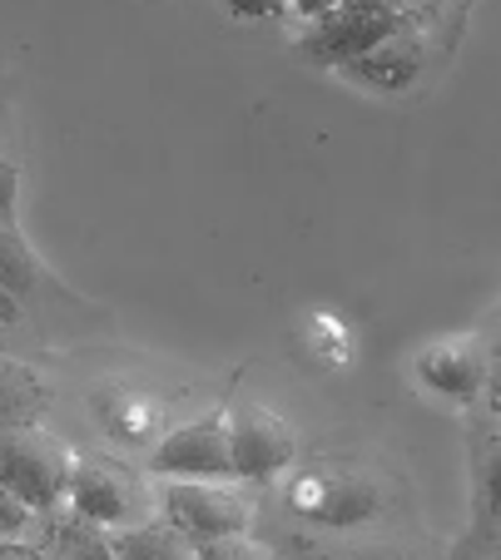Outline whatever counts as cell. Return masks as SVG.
Instances as JSON below:
<instances>
[{
  "mask_svg": "<svg viewBox=\"0 0 501 560\" xmlns=\"http://www.w3.org/2000/svg\"><path fill=\"white\" fill-rule=\"evenodd\" d=\"M45 407H50V397H45L40 372H31L25 362L0 358V432L40 422Z\"/></svg>",
  "mask_w": 501,
  "mask_h": 560,
  "instance_id": "cell-9",
  "label": "cell"
},
{
  "mask_svg": "<svg viewBox=\"0 0 501 560\" xmlns=\"http://www.w3.org/2000/svg\"><path fill=\"white\" fill-rule=\"evenodd\" d=\"M15 303H21V298H11L5 288H0V328H11L15 317H21V307H15Z\"/></svg>",
  "mask_w": 501,
  "mask_h": 560,
  "instance_id": "cell-18",
  "label": "cell"
},
{
  "mask_svg": "<svg viewBox=\"0 0 501 560\" xmlns=\"http://www.w3.org/2000/svg\"><path fill=\"white\" fill-rule=\"evenodd\" d=\"M25 536H31V546L40 556H109V530L100 521L80 516L75 506L65 511V501L35 511Z\"/></svg>",
  "mask_w": 501,
  "mask_h": 560,
  "instance_id": "cell-8",
  "label": "cell"
},
{
  "mask_svg": "<svg viewBox=\"0 0 501 560\" xmlns=\"http://www.w3.org/2000/svg\"><path fill=\"white\" fill-rule=\"evenodd\" d=\"M373 511H377V487L363 481V476H342V481L328 487V497H323V521H333V526L368 521Z\"/></svg>",
  "mask_w": 501,
  "mask_h": 560,
  "instance_id": "cell-12",
  "label": "cell"
},
{
  "mask_svg": "<svg viewBox=\"0 0 501 560\" xmlns=\"http://www.w3.org/2000/svg\"><path fill=\"white\" fill-rule=\"evenodd\" d=\"M15 194H21V170L11 154H0V229L15 223Z\"/></svg>",
  "mask_w": 501,
  "mask_h": 560,
  "instance_id": "cell-15",
  "label": "cell"
},
{
  "mask_svg": "<svg viewBox=\"0 0 501 560\" xmlns=\"http://www.w3.org/2000/svg\"><path fill=\"white\" fill-rule=\"evenodd\" d=\"M481 358L477 348H438L422 358V377L442 392V397H457V402H471L481 387Z\"/></svg>",
  "mask_w": 501,
  "mask_h": 560,
  "instance_id": "cell-10",
  "label": "cell"
},
{
  "mask_svg": "<svg viewBox=\"0 0 501 560\" xmlns=\"http://www.w3.org/2000/svg\"><path fill=\"white\" fill-rule=\"evenodd\" d=\"M229 11H234V15H248V21H264V15H278V11H283V0H229Z\"/></svg>",
  "mask_w": 501,
  "mask_h": 560,
  "instance_id": "cell-17",
  "label": "cell"
},
{
  "mask_svg": "<svg viewBox=\"0 0 501 560\" xmlns=\"http://www.w3.org/2000/svg\"><path fill=\"white\" fill-rule=\"evenodd\" d=\"M407 15H397L383 0H333L328 11H318L303 31V55L318 65H342L352 55H363L387 31H397Z\"/></svg>",
  "mask_w": 501,
  "mask_h": 560,
  "instance_id": "cell-3",
  "label": "cell"
},
{
  "mask_svg": "<svg viewBox=\"0 0 501 560\" xmlns=\"http://www.w3.org/2000/svg\"><path fill=\"white\" fill-rule=\"evenodd\" d=\"M70 466H75L70 452H65L50 432H40V422L0 432V487L15 491L31 511H45V506H55V501H65Z\"/></svg>",
  "mask_w": 501,
  "mask_h": 560,
  "instance_id": "cell-1",
  "label": "cell"
},
{
  "mask_svg": "<svg viewBox=\"0 0 501 560\" xmlns=\"http://www.w3.org/2000/svg\"><path fill=\"white\" fill-rule=\"evenodd\" d=\"M427 65V35L417 21H403L397 31H387L377 45H368L363 55L342 60L338 70L358 85H373V90H407L422 74Z\"/></svg>",
  "mask_w": 501,
  "mask_h": 560,
  "instance_id": "cell-7",
  "label": "cell"
},
{
  "mask_svg": "<svg viewBox=\"0 0 501 560\" xmlns=\"http://www.w3.org/2000/svg\"><path fill=\"white\" fill-rule=\"evenodd\" d=\"M109 556H199L189 530L170 521H139V526L109 530Z\"/></svg>",
  "mask_w": 501,
  "mask_h": 560,
  "instance_id": "cell-11",
  "label": "cell"
},
{
  "mask_svg": "<svg viewBox=\"0 0 501 560\" xmlns=\"http://www.w3.org/2000/svg\"><path fill=\"white\" fill-rule=\"evenodd\" d=\"M160 501H164V521L189 530L194 546L248 530V501L238 491H229L224 481H209V476H174Z\"/></svg>",
  "mask_w": 501,
  "mask_h": 560,
  "instance_id": "cell-4",
  "label": "cell"
},
{
  "mask_svg": "<svg viewBox=\"0 0 501 560\" xmlns=\"http://www.w3.org/2000/svg\"><path fill=\"white\" fill-rule=\"evenodd\" d=\"M65 501L80 516L100 521L105 530L150 521V487H144V476H135L125 462H109V456H85V462L70 466Z\"/></svg>",
  "mask_w": 501,
  "mask_h": 560,
  "instance_id": "cell-2",
  "label": "cell"
},
{
  "mask_svg": "<svg viewBox=\"0 0 501 560\" xmlns=\"http://www.w3.org/2000/svg\"><path fill=\"white\" fill-rule=\"evenodd\" d=\"M383 5H393L397 15H407V21L422 25V21H432V15H438L442 0H383Z\"/></svg>",
  "mask_w": 501,
  "mask_h": 560,
  "instance_id": "cell-16",
  "label": "cell"
},
{
  "mask_svg": "<svg viewBox=\"0 0 501 560\" xmlns=\"http://www.w3.org/2000/svg\"><path fill=\"white\" fill-rule=\"evenodd\" d=\"M229 462H234V476H248V481L278 476L293 462L289 422L273 417L268 407H238L229 417Z\"/></svg>",
  "mask_w": 501,
  "mask_h": 560,
  "instance_id": "cell-6",
  "label": "cell"
},
{
  "mask_svg": "<svg viewBox=\"0 0 501 560\" xmlns=\"http://www.w3.org/2000/svg\"><path fill=\"white\" fill-rule=\"evenodd\" d=\"M154 476H209V481H224L234 476L229 462V422L224 417H199L189 427H174L150 456Z\"/></svg>",
  "mask_w": 501,
  "mask_h": 560,
  "instance_id": "cell-5",
  "label": "cell"
},
{
  "mask_svg": "<svg viewBox=\"0 0 501 560\" xmlns=\"http://www.w3.org/2000/svg\"><path fill=\"white\" fill-rule=\"evenodd\" d=\"M35 283H40V268H35L25 238L15 229H0V288L11 298H25Z\"/></svg>",
  "mask_w": 501,
  "mask_h": 560,
  "instance_id": "cell-13",
  "label": "cell"
},
{
  "mask_svg": "<svg viewBox=\"0 0 501 560\" xmlns=\"http://www.w3.org/2000/svg\"><path fill=\"white\" fill-rule=\"evenodd\" d=\"M31 516L35 511L25 506L15 491L0 487V536H25V530H31Z\"/></svg>",
  "mask_w": 501,
  "mask_h": 560,
  "instance_id": "cell-14",
  "label": "cell"
}]
</instances>
